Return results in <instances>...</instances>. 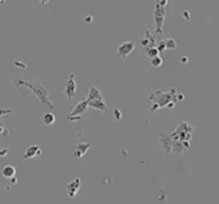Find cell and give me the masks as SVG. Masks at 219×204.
Returning <instances> with one entry per match:
<instances>
[{
	"mask_svg": "<svg viewBox=\"0 0 219 204\" xmlns=\"http://www.w3.org/2000/svg\"><path fill=\"white\" fill-rule=\"evenodd\" d=\"M183 14H184V17L188 19V12H184V13H183Z\"/></svg>",
	"mask_w": 219,
	"mask_h": 204,
	"instance_id": "29",
	"label": "cell"
},
{
	"mask_svg": "<svg viewBox=\"0 0 219 204\" xmlns=\"http://www.w3.org/2000/svg\"><path fill=\"white\" fill-rule=\"evenodd\" d=\"M90 149V144L89 143H80V144L76 145L74 150V155L76 158H83V157L87 154V151Z\"/></svg>",
	"mask_w": 219,
	"mask_h": 204,
	"instance_id": "12",
	"label": "cell"
},
{
	"mask_svg": "<svg viewBox=\"0 0 219 204\" xmlns=\"http://www.w3.org/2000/svg\"><path fill=\"white\" fill-rule=\"evenodd\" d=\"M9 153V150H8V148H4L3 150H0V157H7V154Z\"/></svg>",
	"mask_w": 219,
	"mask_h": 204,
	"instance_id": "24",
	"label": "cell"
},
{
	"mask_svg": "<svg viewBox=\"0 0 219 204\" xmlns=\"http://www.w3.org/2000/svg\"><path fill=\"white\" fill-rule=\"evenodd\" d=\"M65 95L67 96L68 99H72L75 93H76V82H75V74H70L67 80V84H66V87L63 90Z\"/></svg>",
	"mask_w": 219,
	"mask_h": 204,
	"instance_id": "8",
	"label": "cell"
},
{
	"mask_svg": "<svg viewBox=\"0 0 219 204\" xmlns=\"http://www.w3.org/2000/svg\"><path fill=\"white\" fill-rule=\"evenodd\" d=\"M165 48L169 49V50H174V49H177V41L174 40V39H166L165 40Z\"/></svg>",
	"mask_w": 219,
	"mask_h": 204,
	"instance_id": "17",
	"label": "cell"
},
{
	"mask_svg": "<svg viewBox=\"0 0 219 204\" xmlns=\"http://www.w3.org/2000/svg\"><path fill=\"white\" fill-rule=\"evenodd\" d=\"M157 1H159L162 7H166V5H168V0H157Z\"/></svg>",
	"mask_w": 219,
	"mask_h": 204,
	"instance_id": "26",
	"label": "cell"
},
{
	"mask_svg": "<svg viewBox=\"0 0 219 204\" xmlns=\"http://www.w3.org/2000/svg\"><path fill=\"white\" fill-rule=\"evenodd\" d=\"M13 113V109H5V108H0V118L4 117V116H8V114H12Z\"/></svg>",
	"mask_w": 219,
	"mask_h": 204,
	"instance_id": "20",
	"label": "cell"
},
{
	"mask_svg": "<svg viewBox=\"0 0 219 204\" xmlns=\"http://www.w3.org/2000/svg\"><path fill=\"white\" fill-rule=\"evenodd\" d=\"M97 99H103L101 90L96 86H90L89 93H88V96H87V100L90 101V100H97Z\"/></svg>",
	"mask_w": 219,
	"mask_h": 204,
	"instance_id": "13",
	"label": "cell"
},
{
	"mask_svg": "<svg viewBox=\"0 0 219 204\" xmlns=\"http://www.w3.org/2000/svg\"><path fill=\"white\" fill-rule=\"evenodd\" d=\"M156 49H157V50H159V53H160V51H164V50H166V48H165V40L159 41V43H157Z\"/></svg>",
	"mask_w": 219,
	"mask_h": 204,
	"instance_id": "21",
	"label": "cell"
},
{
	"mask_svg": "<svg viewBox=\"0 0 219 204\" xmlns=\"http://www.w3.org/2000/svg\"><path fill=\"white\" fill-rule=\"evenodd\" d=\"M134 49H135V44L133 41H125L117 48V57L124 59V58L130 55L134 51Z\"/></svg>",
	"mask_w": 219,
	"mask_h": 204,
	"instance_id": "6",
	"label": "cell"
},
{
	"mask_svg": "<svg viewBox=\"0 0 219 204\" xmlns=\"http://www.w3.org/2000/svg\"><path fill=\"white\" fill-rule=\"evenodd\" d=\"M41 153H43V151H41V148L39 147V145H30V147L26 149V151H25L23 158L31 159V158H35V157L40 155Z\"/></svg>",
	"mask_w": 219,
	"mask_h": 204,
	"instance_id": "11",
	"label": "cell"
},
{
	"mask_svg": "<svg viewBox=\"0 0 219 204\" xmlns=\"http://www.w3.org/2000/svg\"><path fill=\"white\" fill-rule=\"evenodd\" d=\"M184 96L183 94H177L175 89H171L169 91H162V90H155L154 93L149 95V100L154 103L151 108V112H155L160 108H174V104L178 100H183Z\"/></svg>",
	"mask_w": 219,
	"mask_h": 204,
	"instance_id": "1",
	"label": "cell"
},
{
	"mask_svg": "<svg viewBox=\"0 0 219 204\" xmlns=\"http://www.w3.org/2000/svg\"><path fill=\"white\" fill-rule=\"evenodd\" d=\"M85 21H87V22H90V21H91V17H87V19H85Z\"/></svg>",
	"mask_w": 219,
	"mask_h": 204,
	"instance_id": "30",
	"label": "cell"
},
{
	"mask_svg": "<svg viewBox=\"0 0 219 204\" xmlns=\"http://www.w3.org/2000/svg\"><path fill=\"white\" fill-rule=\"evenodd\" d=\"M0 134H3L4 136H9V131L4 127V125H3V123H0Z\"/></svg>",
	"mask_w": 219,
	"mask_h": 204,
	"instance_id": "23",
	"label": "cell"
},
{
	"mask_svg": "<svg viewBox=\"0 0 219 204\" xmlns=\"http://www.w3.org/2000/svg\"><path fill=\"white\" fill-rule=\"evenodd\" d=\"M43 123L44 125H46V126H50V125H53L54 123V121H55V116L53 114V113H44L43 114Z\"/></svg>",
	"mask_w": 219,
	"mask_h": 204,
	"instance_id": "16",
	"label": "cell"
},
{
	"mask_svg": "<svg viewBox=\"0 0 219 204\" xmlns=\"http://www.w3.org/2000/svg\"><path fill=\"white\" fill-rule=\"evenodd\" d=\"M142 45L145 46V48H151V46L156 45V40H155V37L149 34L148 30H146V36L142 40Z\"/></svg>",
	"mask_w": 219,
	"mask_h": 204,
	"instance_id": "14",
	"label": "cell"
},
{
	"mask_svg": "<svg viewBox=\"0 0 219 204\" xmlns=\"http://www.w3.org/2000/svg\"><path fill=\"white\" fill-rule=\"evenodd\" d=\"M160 143L162 145L165 154H170L171 153V145H173V139L170 137V135H160Z\"/></svg>",
	"mask_w": 219,
	"mask_h": 204,
	"instance_id": "10",
	"label": "cell"
},
{
	"mask_svg": "<svg viewBox=\"0 0 219 204\" xmlns=\"http://www.w3.org/2000/svg\"><path fill=\"white\" fill-rule=\"evenodd\" d=\"M1 175H3V177L9 178V180H10L12 177H14V176H16V168L13 167V166H10V164H8V166H5L4 168H3Z\"/></svg>",
	"mask_w": 219,
	"mask_h": 204,
	"instance_id": "15",
	"label": "cell"
},
{
	"mask_svg": "<svg viewBox=\"0 0 219 204\" xmlns=\"http://www.w3.org/2000/svg\"><path fill=\"white\" fill-rule=\"evenodd\" d=\"M88 107H89V108H93V109H97V111H99V112H104V113L108 112L107 104L104 103L103 99H97V100L88 101Z\"/></svg>",
	"mask_w": 219,
	"mask_h": 204,
	"instance_id": "9",
	"label": "cell"
},
{
	"mask_svg": "<svg viewBox=\"0 0 219 204\" xmlns=\"http://www.w3.org/2000/svg\"><path fill=\"white\" fill-rule=\"evenodd\" d=\"M14 64L17 66L18 68H26V67H27V66L25 64V63H21V62H18V60H16V62H14Z\"/></svg>",
	"mask_w": 219,
	"mask_h": 204,
	"instance_id": "25",
	"label": "cell"
},
{
	"mask_svg": "<svg viewBox=\"0 0 219 204\" xmlns=\"http://www.w3.org/2000/svg\"><path fill=\"white\" fill-rule=\"evenodd\" d=\"M13 82H14L16 86H22V87H26V89H29L31 93H34V95L36 96V98L39 99V100L41 101L43 104H45L46 107H48L49 109H55V105L54 103H52L50 99H49V93L48 90L45 89V86H44L43 84H40V82L35 81V82H31V81H25V80H13Z\"/></svg>",
	"mask_w": 219,
	"mask_h": 204,
	"instance_id": "2",
	"label": "cell"
},
{
	"mask_svg": "<svg viewBox=\"0 0 219 204\" xmlns=\"http://www.w3.org/2000/svg\"><path fill=\"white\" fill-rule=\"evenodd\" d=\"M146 54L148 55V58H154L156 55H159V50L156 49V46H151V48H146Z\"/></svg>",
	"mask_w": 219,
	"mask_h": 204,
	"instance_id": "18",
	"label": "cell"
},
{
	"mask_svg": "<svg viewBox=\"0 0 219 204\" xmlns=\"http://www.w3.org/2000/svg\"><path fill=\"white\" fill-rule=\"evenodd\" d=\"M80 187H81V178L76 177L66 185V193H67V195L70 198H74V197H76V194L79 193Z\"/></svg>",
	"mask_w": 219,
	"mask_h": 204,
	"instance_id": "7",
	"label": "cell"
},
{
	"mask_svg": "<svg viewBox=\"0 0 219 204\" xmlns=\"http://www.w3.org/2000/svg\"><path fill=\"white\" fill-rule=\"evenodd\" d=\"M48 1H49V0H39V3H40V4H46Z\"/></svg>",
	"mask_w": 219,
	"mask_h": 204,
	"instance_id": "27",
	"label": "cell"
},
{
	"mask_svg": "<svg viewBox=\"0 0 219 204\" xmlns=\"http://www.w3.org/2000/svg\"><path fill=\"white\" fill-rule=\"evenodd\" d=\"M165 7H162L159 1H155V10H154V21H155V32L157 36L162 35V26L165 21Z\"/></svg>",
	"mask_w": 219,
	"mask_h": 204,
	"instance_id": "3",
	"label": "cell"
},
{
	"mask_svg": "<svg viewBox=\"0 0 219 204\" xmlns=\"http://www.w3.org/2000/svg\"><path fill=\"white\" fill-rule=\"evenodd\" d=\"M5 1H7V0H0V5H3V4H5Z\"/></svg>",
	"mask_w": 219,
	"mask_h": 204,
	"instance_id": "28",
	"label": "cell"
},
{
	"mask_svg": "<svg viewBox=\"0 0 219 204\" xmlns=\"http://www.w3.org/2000/svg\"><path fill=\"white\" fill-rule=\"evenodd\" d=\"M161 64H162V59H161V57L156 55V57L151 58V66H152V67H160Z\"/></svg>",
	"mask_w": 219,
	"mask_h": 204,
	"instance_id": "19",
	"label": "cell"
},
{
	"mask_svg": "<svg viewBox=\"0 0 219 204\" xmlns=\"http://www.w3.org/2000/svg\"><path fill=\"white\" fill-rule=\"evenodd\" d=\"M193 127L187 122H183L177 127V130L173 134H169L173 140H179V141H190L192 136Z\"/></svg>",
	"mask_w": 219,
	"mask_h": 204,
	"instance_id": "4",
	"label": "cell"
},
{
	"mask_svg": "<svg viewBox=\"0 0 219 204\" xmlns=\"http://www.w3.org/2000/svg\"><path fill=\"white\" fill-rule=\"evenodd\" d=\"M113 114H115V118H116L117 121H120L121 117H123V113H121V111H120V109H117V108L113 111Z\"/></svg>",
	"mask_w": 219,
	"mask_h": 204,
	"instance_id": "22",
	"label": "cell"
},
{
	"mask_svg": "<svg viewBox=\"0 0 219 204\" xmlns=\"http://www.w3.org/2000/svg\"><path fill=\"white\" fill-rule=\"evenodd\" d=\"M88 108H89V107H88V100L87 99H83L81 101H79V103L74 107V109L71 111L70 114H68L67 120L68 121H80L81 120L80 116L84 114V113L88 111Z\"/></svg>",
	"mask_w": 219,
	"mask_h": 204,
	"instance_id": "5",
	"label": "cell"
}]
</instances>
